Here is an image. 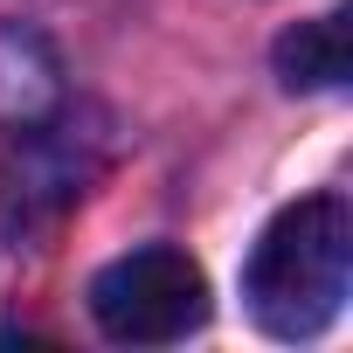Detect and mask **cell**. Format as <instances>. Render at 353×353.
I'll list each match as a JSON object with an SVG mask.
<instances>
[{"mask_svg": "<svg viewBox=\"0 0 353 353\" xmlns=\"http://www.w3.org/2000/svg\"><path fill=\"white\" fill-rule=\"evenodd\" d=\"M90 319L118 346H173L208 325V277L188 250L145 243L90 277Z\"/></svg>", "mask_w": 353, "mask_h": 353, "instance_id": "7a4b0ae2", "label": "cell"}, {"mask_svg": "<svg viewBox=\"0 0 353 353\" xmlns=\"http://www.w3.org/2000/svg\"><path fill=\"white\" fill-rule=\"evenodd\" d=\"M346 277H353V215L339 194H312L256 236L243 263V298L270 339H312L346 312Z\"/></svg>", "mask_w": 353, "mask_h": 353, "instance_id": "6da1fadb", "label": "cell"}, {"mask_svg": "<svg viewBox=\"0 0 353 353\" xmlns=\"http://www.w3.org/2000/svg\"><path fill=\"white\" fill-rule=\"evenodd\" d=\"M277 77L291 90H339L346 83V14H319L298 21L277 42Z\"/></svg>", "mask_w": 353, "mask_h": 353, "instance_id": "3957f363", "label": "cell"}]
</instances>
